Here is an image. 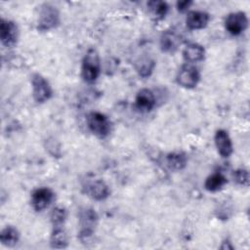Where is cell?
<instances>
[{"label": "cell", "instance_id": "7a4b0ae2", "mask_svg": "<svg viewBox=\"0 0 250 250\" xmlns=\"http://www.w3.org/2000/svg\"><path fill=\"white\" fill-rule=\"evenodd\" d=\"M87 124L91 132L99 138H105L111 128L109 119L101 112H91L87 117Z\"/></svg>", "mask_w": 250, "mask_h": 250}, {"label": "cell", "instance_id": "30bf717a", "mask_svg": "<svg viewBox=\"0 0 250 250\" xmlns=\"http://www.w3.org/2000/svg\"><path fill=\"white\" fill-rule=\"evenodd\" d=\"M136 107L142 112L150 111L155 105V98L153 93L148 89H142L138 92L135 101Z\"/></svg>", "mask_w": 250, "mask_h": 250}, {"label": "cell", "instance_id": "e0dca14e", "mask_svg": "<svg viewBox=\"0 0 250 250\" xmlns=\"http://www.w3.org/2000/svg\"><path fill=\"white\" fill-rule=\"evenodd\" d=\"M51 246L53 248H65L68 244L67 240V235L64 229L60 227H54V230L51 235V240H50Z\"/></svg>", "mask_w": 250, "mask_h": 250}, {"label": "cell", "instance_id": "ac0fdd59", "mask_svg": "<svg viewBox=\"0 0 250 250\" xmlns=\"http://www.w3.org/2000/svg\"><path fill=\"white\" fill-rule=\"evenodd\" d=\"M19 238H20L19 231L17 230V229H15L12 226H7L5 229H2L0 234V240L2 244L9 247L16 245L17 242L19 241Z\"/></svg>", "mask_w": 250, "mask_h": 250}, {"label": "cell", "instance_id": "7402d4cb", "mask_svg": "<svg viewBox=\"0 0 250 250\" xmlns=\"http://www.w3.org/2000/svg\"><path fill=\"white\" fill-rule=\"evenodd\" d=\"M234 180L237 184L247 187L249 185V174L245 169H238L233 174Z\"/></svg>", "mask_w": 250, "mask_h": 250}, {"label": "cell", "instance_id": "277c9868", "mask_svg": "<svg viewBox=\"0 0 250 250\" xmlns=\"http://www.w3.org/2000/svg\"><path fill=\"white\" fill-rule=\"evenodd\" d=\"M31 83L33 88V98L37 103H44L51 98L52 88L49 82L41 74H33Z\"/></svg>", "mask_w": 250, "mask_h": 250}, {"label": "cell", "instance_id": "3957f363", "mask_svg": "<svg viewBox=\"0 0 250 250\" xmlns=\"http://www.w3.org/2000/svg\"><path fill=\"white\" fill-rule=\"evenodd\" d=\"M98 216L93 209H85L80 213V232L79 237L82 242L88 241L93 235L97 225Z\"/></svg>", "mask_w": 250, "mask_h": 250}, {"label": "cell", "instance_id": "2e32d148", "mask_svg": "<svg viewBox=\"0 0 250 250\" xmlns=\"http://www.w3.org/2000/svg\"><path fill=\"white\" fill-rule=\"evenodd\" d=\"M227 183H228V180L226 179V177L223 174L215 173V174H212L211 176H209L206 179L204 187L208 191L215 192V191H218V190L222 189L223 187Z\"/></svg>", "mask_w": 250, "mask_h": 250}, {"label": "cell", "instance_id": "52a82bcc", "mask_svg": "<svg viewBox=\"0 0 250 250\" xmlns=\"http://www.w3.org/2000/svg\"><path fill=\"white\" fill-rule=\"evenodd\" d=\"M200 74L196 67L192 65H183L177 75V82L185 88H193L197 85Z\"/></svg>", "mask_w": 250, "mask_h": 250}, {"label": "cell", "instance_id": "8fae6325", "mask_svg": "<svg viewBox=\"0 0 250 250\" xmlns=\"http://www.w3.org/2000/svg\"><path fill=\"white\" fill-rule=\"evenodd\" d=\"M215 145L218 152L223 157H229L232 153V144L227 131L220 129L216 132Z\"/></svg>", "mask_w": 250, "mask_h": 250}, {"label": "cell", "instance_id": "603a6c76", "mask_svg": "<svg viewBox=\"0 0 250 250\" xmlns=\"http://www.w3.org/2000/svg\"><path fill=\"white\" fill-rule=\"evenodd\" d=\"M191 4H192L191 1H180V2H177V8L180 12H185L189 8Z\"/></svg>", "mask_w": 250, "mask_h": 250}, {"label": "cell", "instance_id": "9c48e42d", "mask_svg": "<svg viewBox=\"0 0 250 250\" xmlns=\"http://www.w3.org/2000/svg\"><path fill=\"white\" fill-rule=\"evenodd\" d=\"M19 31L16 23L2 19L0 24V38L2 44L7 47H12L17 43Z\"/></svg>", "mask_w": 250, "mask_h": 250}, {"label": "cell", "instance_id": "8992f818", "mask_svg": "<svg viewBox=\"0 0 250 250\" xmlns=\"http://www.w3.org/2000/svg\"><path fill=\"white\" fill-rule=\"evenodd\" d=\"M248 24V19L243 12H235L228 15L225 26L226 29L232 35H238L243 32Z\"/></svg>", "mask_w": 250, "mask_h": 250}, {"label": "cell", "instance_id": "6da1fadb", "mask_svg": "<svg viewBox=\"0 0 250 250\" xmlns=\"http://www.w3.org/2000/svg\"><path fill=\"white\" fill-rule=\"evenodd\" d=\"M100 58L95 49H90L86 53L81 68V75L84 81L93 83L97 80L100 74Z\"/></svg>", "mask_w": 250, "mask_h": 250}, {"label": "cell", "instance_id": "7c38bea8", "mask_svg": "<svg viewBox=\"0 0 250 250\" xmlns=\"http://www.w3.org/2000/svg\"><path fill=\"white\" fill-rule=\"evenodd\" d=\"M209 20L210 17L207 13L201 11H191L187 16L186 23L189 29H201L208 24Z\"/></svg>", "mask_w": 250, "mask_h": 250}, {"label": "cell", "instance_id": "d6986e66", "mask_svg": "<svg viewBox=\"0 0 250 250\" xmlns=\"http://www.w3.org/2000/svg\"><path fill=\"white\" fill-rule=\"evenodd\" d=\"M166 163L172 170H182L187 165V156L182 152H172L167 155Z\"/></svg>", "mask_w": 250, "mask_h": 250}, {"label": "cell", "instance_id": "5b68a950", "mask_svg": "<svg viewBox=\"0 0 250 250\" xmlns=\"http://www.w3.org/2000/svg\"><path fill=\"white\" fill-rule=\"evenodd\" d=\"M60 22V15L56 7L46 4L40 12L38 28L40 30H49L56 27Z\"/></svg>", "mask_w": 250, "mask_h": 250}, {"label": "cell", "instance_id": "5bb4252c", "mask_svg": "<svg viewBox=\"0 0 250 250\" xmlns=\"http://www.w3.org/2000/svg\"><path fill=\"white\" fill-rule=\"evenodd\" d=\"M183 56L187 62H197L204 59L205 50L201 45L197 43H190L185 48Z\"/></svg>", "mask_w": 250, "mask_h": 250}, {"label": "cell", "instance_id": "4fadbf2b", "mask_svg": "<svg viewBox=\"0 0 250 250\" xmlns=\"http://www.w3.org/2000/svg\"><path fill=\"white\" fill-rule=\"evenodd\" d=\"M86 193L95 200H104L109 194V188L102 180L94 181L86 186Z\"/></svg>", "mask_w": 250, "mask_h": 250}, {"label": "cell", "instance_id": "ba28073f", "mask_svg": "<svg viewBox=\"0 0 250 250\" xmlns=\"http://www.w3.org/2000/svg\"><path fill=\"white\" fill-rule=\"evenodd\" d=\"M54 200V192L48 188L35 189L31 194V204L35 211L46 209Z\"/></svg>", "mask_w": 250, "mask_h": 250}, {"label": "cell", "instance_id": "9a60e30c", "mask_svg": "<svg viewBox=\"0 0 250 250\" xmlns=\"http://www.w3.org/2000/svg\"><path fill=\"white\" fill-rule=\"evenodd\" d=\"M180 44L179 36L172 31H165L160 38V46L163 52L172 53L174 52Z\"/></svg>", "mask_w": 250, "mask_h": 250}, {"label": "cell", "instance_id": "ffe728a7", "mask_svg": "<svg viewBox=\"0 0 250 250\" xmlns=\"http://www.w3.org/2000/svg\"><path fill=\"white\" fill-rule=\"evenodd\" d=\"M147 7L150 13L156 19H163L165 18L168 12V5L166 2L163 1H149L147 3Z\"/></svg>", "mask_w": 250, "mask_h": 250}, {"label": "cell", "instance_id": "44dd1931", "mask_svg": "<svg viewBox=\"0 0 250 250\" xmlns=\"http://www.w3.org/2000/svg\"><path fill=\"white\" fill-rule=\"evenodd\" d=\"M66 218V212L62 207H57L53 209L51 214V221L54 225V227H60L63 224Z\"/></svg>", "mask_w": 250, "mask_h": 250}]
</instances>
